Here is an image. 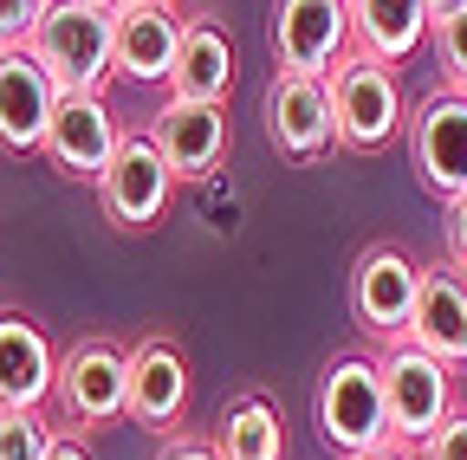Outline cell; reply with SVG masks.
Returning a JSON list of instances; mask_svg holds the SVG:
<instances>
[{
    "label": "cell",
    "instance_id": "6da1fadb",
    "mask_svg": "<svg viewBox=\"0 0 467 460\" xmlns=\"http://www.w3.org/2000/svg\"><path fill=\"white\" fill-rule=\"evenodd\" d=\"M33 52L52 72L58 97H104V78L117 72V7L110 0H46Z\"/></svg>",
    "mask_w": 467,
    "mask_h": 460
},
{
    "label": "cell",
    "instance_id": "7a4b0ae2",
    "mask_svg": "<svg viewBox=\"0 0 467 460\" xmlns=\"http://www.w3.org/2000/svg\"><path fill=\"white\" fill-rule=\"evenodd\" d=\"M312 415H318L325 447H337L344 460L377 454V447H396L377 357H331V363H325V376H318V402H312Z\"/></svg>",
    "mask_w": 467,
    "mask_h": 460
},
{
    "label": "cell",
    "instance_id": "3957f363",
    "mask_svg": "<svg viewBox=\"0 0 467 460\" xmlns=\"http://www.w3.org/2000/svg\"><path fill=\"white\" fill-rule=\"evenodd\" d=\"M331 118H337V143L344 149H389L396 137H409V104L389 66L350 52V59L331 72Z\"/></svg>",
    "mask_w": 467,
    "mask_h": 460
},
{
    "label": "cell",
    "instance_id": "277c9868",
    "mask_svg": "<svg viewBox=\"0 0 467 460\" xmlns=\"http://www.w3.org/2000/svg\"><path fill=\"white\" fill-rule=\"evenodd\" d=\"M416 305H422V266L389 240L364 247L358 266H350V318H358V331L377 337L383 351L389 343H409Z\"/></svg>",
    "mask_w": 467,
    "mask_h": 460
},
{
    "label": "cell",
    "instance_id": "5b68a950",
    "mask_svg": "<svg viewBox=\"0 0 467 460\" xmlns=\"http://www.w3.org/2000/svg\"><path fill=\"white\" fill-rule=\"evenodd\" d=\"M377 370H383V402H389V434H396V447L416 454L454 415V370L435 363L429 351H416V343H389Z\"/></svg>",
    "mask_w": 467,
    "mask_h": 460
},
{
    "label": "cell",
    "instance_id": "8992f818",
    "mask_svg": "<svg viewBox=\"0 0 467 460\" xmlns=\"http://www.w3.org/2000/svg\"><path fill=\"white\" fill-rule=\"evenodd\" d=\"M58 409L72 428H110L130 415V357L110 337H85L58 357Z\"/></svg>",
    "mask_w": 467,
    "mask_h": 460
},
{
    "label": "cell",
    "instance_id": "52a82bcc",
    "mask_svg": "<svg viewBox=\"0 0 467 460\" xmlns=\"http://www.w3.org/2000/svg\"><path fill=\"white\" fill-rule=\"evenodd\" d=\"M409 162H416V182L441 201L467 195V97L461 91H429L409 110Z\"/></svg>",
    "mask_w": 467,
    "mask_h": 460
},
{
    "label": "cell",
    "instance_id": "ba28073f",
    "mask_svg": "<svg viewBox=\"0 0 467 460\" xmlns=\"http://www.w3.org/2000/svg\"><path fill=\"white\" fill-rule=\"evenodd\" d=\"M273 59L285 78H331L350 59V0H285L273 14Z\"/></svg>",
    "mask_w": 467,
    "mask_h": 460
},
{
    "label": "cell",
    "instance_id": "9c48e42d",
    "mask_svg": "<svg viewBox=\"0 0 467 460\" xmlns=\"http://www.w3.org/2000/svg\"><path fill=\"white\" fill-rule=\"evenodd\" d=\"M169 189H175V169L162 162V149L143 137H124V149H117V162L104 169V182H98V208L110 227H124V234H143V227L162 220L169 208Z\"/></svg>",
    "mask_w": 467,
    "mask_h": 460
},
{
    "label": "cell",
    "instance_id": "30bf717a",
    "mask_svg": "<svg viewBox=\"0 0 467 460\" xmlns=\"http://www.w3.org/2000/svg\"><path fill=\"white\" fill-rule=\"evenodd\" d=\"M124 149V130H117L110 104L104 97H58L52 110V130H46V162L58 169L66 182H104V169Z\"/></svg>",
    "mask_w": 467,
    "mask_h": 460
},
{
    "label": "cell",
    "instance_id": "8fae6325",
    "mask_svg": "<svg viewBox=\"0 0 467 460\" xmlns=\"http://www.w3.org/2000/svg\"><path fill=\"white\" fill-rule=\"evenodd\" d=\"M52 110H58V85H52V72L39 66V52H33V46L0 52V149H7V156L46 149Z\"/></svg>",
    "mask_w": 467,
    "mask_h": 460
},
{
    "label": "cell",
    "instance_id": "7c38bea8",
    "mask_svg": "<svg viewBox=\"0 0 467 460\" xmlns=\"http://www.w3.org/2000/svg\"><path fill=\"white\" fill-rule=\"evenodd\" d=\"M266 137L279 156L292 162H318L337 143V118H331V78H273L266 85Z\"/></svg>",
    "mask_w": 467,
    "mask_h": 460
},
{
    "label": "cell",
    "instance_id": "4fadbf2b",
    "mask_svg": "<svg viewBox=\"0 0 467 460\" xmlns=\"http://www.w3.org/2000/svg\"><path fill=\"white\" fill-rule=\"evenodd\" d=\"M150 143L175 169V182H202L208 169L227 156V104H182V97H169L150 118Z\"/></svg>",
    "mask_w": 467,
    "mask_h": 460
},
{
    "label": "cell",
    "instance_id": "5bb4252c",
    "mask_svg": "<svg viewBox=\"0 0 467 460\" xmlns=\"http://www.w3.org/2000/svg\"><path fill=\"white\" fill-rule=\"evenodd\" d=\"M58 395V357L26 312H0V409H46Z\"/></svg>",
    "mask_w": 467,
    "mask_h": 460
},
{
    "label": "cell",
    "instance_id": "9a60e30c",
    "mask_svg": "<svg viewBox=\"0 0 467 460\" xmlns=\"http://www.w3.org/2000/svg\"><path fill=\"white\" fill-rule=\"evenodd\" d=\"M435 39V7L429 0H350V52L377 66H402Z\"/></svg>",
    "mask_w": 467,
    "mask_h": 460
},
{
    "label": "cell",
    "instance_id": "2e32d148",
    "mask_svg": "<svg viewBox=\"0 0 467 460\" xmlns=\"http://www.w3.org/2000/svg\"><path fill=\"white\" fill-rule=\"evenodd\" d=\"M189 415V363L175 343L150 337L130 351V422L150 434H169L175 422Z\"/></svg>",
    "mask_w": 467,
    "mask_h": 460
},
{
    "label": "cell",
    "instance_id": "e0dca14e",
    "mask_svg": "<svg viewBox=\"0 0 467 460\" xmlns=\"http://www.w3.org/2000/svg\"><path fill=\"white\" fill-rule=\"evenodd\" d=\"M182 14L162 7V0H137V7H117V72L137 85H169L175 72V46H182Z\"/></svg>",
    "mask_w": 467,
    "mask_h": 460
},
{
    "label": "cell",
    "instance_id": "ac0fdd59",
    "mask_svg": "<svg viewBox=\"0 0 467 460\" xmlns=\"http://www.w3.org/2000/svg\"><path fill=\"white\" fill-rule=\"evenodd\" d=\"M409 343L448 370H467V279L454 266H422V305L409 324Z\"/></svg>",
    "mask_w": 467,
    "mask_h": 460
},
{
    "label": "cell",
    "instance_id": "d6986e66",
    "mask_svg": "<svg viewBox=\"0 0 467 460\" xmlns=\"http://www.w3.org/2000/svg\"><path fill=\"white\" fill-rule=\"evenodd\" d=\"M227 91H234V39L214 20H189L182 46H175L169 97H182V104H227Z\"/></svg>",
    "mask_w": 467,
    "mask_h": 460
},
{
    "label": "cell",
    "instance_id": "ffe728a7",
    "mask_svg": "<svg viewBox=\"0 0 467 460\" xmlns=\"http://www.w3.org/2000/svg\"><path fill=\"white\" fill-rule=\"evenodd\" d=\"M214 454L221 460H285V422H279V409L266 395H241L221 415Z\"/></svg>",
    "mask_w": 467,
    "mask_h": 460
},
{
    "label": "cell",
    "instance_id": "44dd1931",
    "mask_svg": "<svg viewBox=\"0 0 467 460\" xmlns=\"http://www.w3.org/2000/svg\"><path fill=\"white\" fill-rule=\"evenodd\" d=\"M435 59H441V85L467 91V0L435 7Z\"/></svg>",
    "mask_w": 467,
    "mask_h": 460
},
{
    "label": "cell",
    "instance_id": "7402d4cb",
    "mask_svg": "<svg viewBox=\"0 0 467 460\" xmlns=\"http://www.w3.org/2000/svg\"><path fill=\"white\" fill-rule=\"evenodd\" d=\"M52 441H58V428H46V415L0 409V460H46Z\"/></svg>",
    "mask_w": 467,
    "mask_h": 460
},
{
    "label": "cell",
    "instance_id": "603a6c76",
    "mask_svg": "<svg viewBox=\"0 0 467 460\" xmlns=\"http://www.w3.org/2000/svg\"><path fill=\"white\" fill-rule=\"evenodd\" d=\"M39 20H46V0H0V52L33 46Z\"/></svg>",
    "mask_w": 467,
    "mask_h": 460
},
{
    "label": "cell",
    "instance_id": "cb8c5ba5",
    "mask_svg": "<svg viewBox=\"0 0 467 460\" xmlns=\"http://www.w3.org/2000/svg\"><path fill=\"white\" fill-rule=\"evenodd\" d=\"M416 460H467V409H454V415L416 447Z\"/></svg>",
    "mask_w": 467,
    "mask_h": 460
},
{
    "label": "cell",
    "instance_id": "d4e9b609",
    "mask_svg": "<svg viewBox=\"0 0 467 460\" xmlns=\"http://www.w3.org/2000/svg\"><path fill=\"white\" fill-rule=\"evenodd\" d=\"M441 240H448V266L467 279V195L448 201V220H441Z\"/></svg>",
    "mask_w": 467,
    "mask_h": 460
},
{
    "label": "cell",
    "instance_id": "484cf974",
    "mask_svg": "<svg viewBox=\"0 0 467 460\" xmlns=\"http://www.w3.org/2000/svg\"><path fill=\"white\" fill-rule=\"evenodd\" d=\"M156 460H221V454H214V441H189V434H175V441H162V447H156Z\"/></svg>",
    "mask_w": 467,
    "mask_h": 460
},
{
    "label": "cell",
    "instance_id": "4316f807",
    "mask_svg": "<svg viewBox=\"0 0 467 460\" xmlns=\"http://www.w3.org/2000/svg\"><path fill=\"white\" fill-rule=\"evenodd\" d=\"M46 460H91V447H85V441H78V434H58V441H52V454H46Z\"/></svg>",
    "mask_w": 467,
    "mask_h": 460
},
{
    "label": "cell",
    "instance_id": "83f0119b",
    "mask_svg": "<svg viewBox=\"0 0 467 460\" xmlns=\"http://www.w3.org/2000/svg\"><path fill=\"white\" fill-rule=\"evenodd\" d=\"M358 460H416L409 447H377V454H358Z\"/></svg>",
    "mask_w": 467,
    "mask_h": 460
},
{
    "label": "cell",
    "instance_id": "f1b7e54d",
    "mask_svg": "<svg viewBox=\"0 0 467 460\" xmlns=\"http://www.w3.org/2000/svg\"><path fill=\"white\" fill-rule=\"evenodd\" d=\"M461 97H467V91H461Z\"/></svg>",
    "mask_w": 467,
    "mask_h": 460
}]
</instances>
